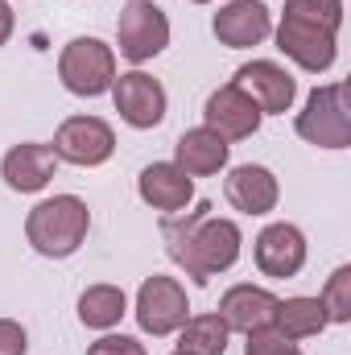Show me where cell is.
<instances>
[{
	"mask_svg": "<svg viewBox=\"0 0 351 355\" xmlns=\"http://www.w3.org/2000/svg\"><path fill=\"white\" fill-rule=\"evenodd\" d=\"M170 46V17L153 0H128L116 17V50L132 67L153 62Z\"/></svg>",
	"mask_w": 351,
	"mask_h": 355,
	"instance_id": "5",
	"label": "cell"
},
{
	"mask_svg": "<svg viewBox=\"0 0 351 355\" xmlns=\"http://www.w3.org/2000/svg\"><path fill=\"white\" fill-rule=\"evenodd\" d=\"M170 355H186V352H170Z\"/></svg>",
	"mask_w": 351,
	"mask_h": 355,
	"instance_id": "29",
	"label": "cell"
},
{
	"mask_svg": "<svg viewBox=\"0 0 351 355\" xmlns=\"http://www.w3.org/2000/svg\"><path fill=\"white\" fill-rule=\"evenodd\" d=\"M228 339L232 331L219 314H190L178 327V352L186 355H228Z\"/></svg>",
	"mask_w": 351,
	"mask_h": 355,
	"instance_id": "21",
	"label": "cell"
},
{
	"mask_svg": "<svg viewBox=\"0 0 351 355\" xmlns=\"http://www.w3.org/2000/svg\"><path fill=\"white\" fill-rule=\"evenodd\" d=\"M331 322H327V310L318 297H277V314H273V331L289 343H302V339H314L323 335Z\"/></svg>",
	"mask_w": 351,
	"mask_h": 355,
	"instance_id": "19",
	"label": "cell"
},
{
	"mask_svg": "<svg viewBox=\"0 0 351 355\" xmlns=\"http://www.w3.org/2000/svg\"><path fill=\"white\" fill-rule=\"evenodd\" d=\"M228 162H232V145L219 132H211L207 124L186 128L174 145V166L186 178H211L219 170H228Z\"/></svg>",
	"mask_w": 351,
	"mask_h": 355,
	"instance_id": "18",
	"label": "cell"
},
{
	"mask_svg": "<svg viewBox=\"0 0 351 355\" xmlns=\"http://www.w3.org/2000/svg\"><path fill=\"white\" fill-rule=\"evenodd\" d=\"M132 314H137V327H141L145 335H153V339H170V335H178V327L190 318L186 285H182L178 277H162V272L145 277L141 289H137V306H132Z\"/></svg>",
	"mask_w": 351,
	"mask_h": 355,
	"instance_id": "6",
	"label": "cell"
},
{
	"mask_svg": "<svg viewBox=\"0 0 351 355\" xmlns=\"http://www.w3.org/2000/svg\"><path fill=\"white\" fill-rule=\"evenodd\" d=\"M252 257H257V268L273 281H285V277H298L306 268V257H310V244L302 236L298 223H268L261 227V236L252 240Z\"/></svg>",
	"mask_w": 351,
	"mask_h": 355,
	"instance_id": "11",
	"label": "cell"
},
{
	"mask_svg": "<svg viewBox=\"0 0 351 355\" xmlns=\"http://www.w3.org/2000/svg\"><path fill=\"white\" fill-rule=\"evenodd\" d=\"M228 331H240V335H252V331H264L273 327V314H277V293H268L264 285H252V281H240L232 285L223 297H219V310Z\"/></svg>",
	"mask_w": 351,
	"mask_h": 355,
	"instance_id": "15",
	"label": "cell"
},
{
	"mask_svg": "<svg viewBox=\"0 0 351 355\" xmlns=\"http://www.w3.org/2000/svg\"><path fill=\"white\" fill-rule=\"evenodd\" d=\"M162 236H166V252L194 285H207L211 277L228 272L244 252V232L236 219H219L211 215V202H203L198 211H182V215H162Z\"/></svg>",
	"mask_w": 351,
	"mask_h": 355,
	"instance_id": "1",
	"label": "cell"
},
{
	"mask_svg": "<svg viewBox=\"0 0 351 355\" xmlns=\"http://www.w3.org/2000/svg\"><path fill=\"white\" fill-rule=\"evenodd\" d=\"M281 17H293V21H306L314 29H327L339 37V25H343V0H285V12Z\"/></svg>",
	"mask_w": 351,
	"mask_h": 355,
	"instance_id": "22",
	"label": "cell"
},
{
	"mask_svg": "<svg viewBox=\"0 0 351 355\" xmlns=\"http://www.w3.org/2000/svg\"><path fill=\"white\" fill-rule=\"evenodd\" d=\"M318 302H323V310H327V322L348 327L351 322V265H339L331 277H327Z\"/></svg>",
	"mask_w": 351,
	"mask_h": 355,
	"instance_id": "23",
	"label": "cell"
},
{
	"mask_svg": "<svg viewBox=\"0 0 351 355\" xmlns=\"http://www.w3.org/2000/svg\"><path fill=\"white\" fill-rule=\"evenodd\" d=\"M54 174H58V157H54V149L42 145V141H21V145H12V149L0 157V178H4V186L17 190V194H37V190H46Z\"/></svg>",
	"mask_w": 351,
	"mask_h": 355,
	"instance_id": "14",
	"label": "cell"
},
{
	"mask_svg": "<svg viewBox=\"0 0 351 355\" xmlns=\"http://www.w3.org/2000/svg\"><path fill=\"white\" fill-rule=\"evenodd\" d=\"M137 194L145 207H153L162 215H182L194 202V178H186L174 162H153L137 178Z\"/></svg>",
	"mask_w": 351,
	"mask_h": 355,
	"instance_id": "16",
	"label": "cell"
},
{
	"mask_svg": "<svg viewBox=\"0 0 351 355\" xmlns=\"http://www.w3.org/2000/svg\"><path fill=\"white\" fill-rule=\"evenodd\" d=\"M248 343H244V355H306L298 343H289V339H281L273 327H264V331H252V335H244Z\"/></svg>",
	"mask_w": 351,
	"mask_h": 355,
	"instance_id": "24",
	"label": "cell"
},
{
	"mask_svg": "<svg viewBox=\"0 0 351 355\" xmlns=\"http://www.w3.org/2000/svg\"><path fill=\"white\" fill-rule=\"evenodd\" d=\"M261 120H264V112L257 107V99H252L244 87H236V83L215 87L211 95H207V103H203V124H207L211 132H219L228 145H232V141L257 137Z\"/></svg>",
	"mask_w": 351,
	"mask_h": 355,
	"instance_id": "10",
	"label": "cell"
},
{
	"mask_svg": "<svg viewBox=\"0 0 351 355\" xmlns=\"http://www.w3.org/2000/svg\"><path fill=\"white\" fill-rule=\"evenodd\" d=\"M128 314V293L120 285H87L79 293V322L87 331H112L120 327V318Z\"/></svg>",
	"mask_w": 351,
	"mask_h": 355,
	"instance_id": "20",
	"label": "cell"
},
{
	"mask_svg": "<svg viewBox=\"0 0 351 355\" xmlns=\"http://www.w3.org/2000/svg\"><path fill=\"white\" fill-rule=\"evenodd\" d=\"M29 352V335L17 318H0V355H25Z\"/></svg>",
	"mask_w": 351,
	"mask_h": 355,
	"instance_id": "26",
	"label": "cell"
},
{
	"mask_svg": "<svg viewBox=\"0 0 351 355\" xmlns=\"http://www.w3.org/2000/svg\"><path fill=\"white\" fill-rule=\"evenodd\" d=\"M87 355H149V352H145V343L132 339V335H112V331H103V339H95L87 347Z\"/></svg>",
	"mask_w": 351,
	"mask_h": 355,
	"instance_id": "25",
	"label": "cell"
},
{
	"mask_svg": "<svg viewBox=\"0 0 351 355\" xmlns=\"http://www.w3.org/2000/svg\"><path fill=\"white\" fill-rule=\"evenodd\" d=\"M293 132L314 149L351 145V91L348 83H323L306 95V107L293 120Z\"/></svg>",
	"mask_w": 351,
	"mask_h": 355,
	"instance_id": "3",
	"label": "cell"
},
{
	"mask_svg": "<svg viewBox=\"0 0 351 355\" xmlns=\"http://www.w3.org/2000/svg\"><path fill=\"white\" fill-rule=\"evenodd\" d=\"M12 29H17V17H12V4H8V0H0V46H8V37H12Z\"/></svg>",
	"mask_w": 351,
	"mask_h": 355,
	"instance_id": "27",
	"label": "cell"
},
{
	"mask_svg": "<svg viewBox=\"0 0 351 355\" xmlns=\"http://www.w3.org/2000/svg\"><path fill=\"white\" fill-rule=\"evenodd\" d=\"M112 103H116L120 120H124L128 128H137V132L157 128V124L166 120V112H170V95L162 87V79L145 75L141 67L116 75V83H112Z\"/></svg>",
	"mask_w": 351,
	"mask_h": 355,
	"instance_id": "8",
	"label": "cell"
},
{
	"mask_svg": "<svg viewBox=\"0 0 351 355\" xmlns=\"http://www.w3.org/2000/svg\"><path fill=\"white\" fill-rule=\"evenodd\" d=\"M190 4H211V0H190Z\"/></svg>",
	"mask_w": 351,
	"mask_h": 355,
	"instance_id": "28",
	"label": "cell"
},
{
	"mask_svg": "<svg viewBox=\"0 0 351 355\" xmlns=\"http://www.w3.org/2000/svg\"><path fill=\"white\" fill-rule=\"evenodd\" d=\"M58 79L79 99H95L116 83V50L99 37H71L58 54Z\"/></svg>",
	"mask_w": 351,
	"mask_h": 355,
	"instance_id": "4",
	"label": "cell"
},
{
	"mask_svg": "<svg viewBox=\"0 0 351 355\" xmlns=\"http://www.w3.org/2000/svg\"><path fill=\"white\" fill-rule=\"evenodd\" d=\"M232 83L248 91L264 116H285V112L293 107V99H298V79H293L281 62H273V58H252V62H244Z\"/></svg>",
	"mask_w": 351,
	"mask_h": 355,
	"instance_id": "13",
	"label": "cell"
},
{
	"mask_svg": "<svg viewBox=\"0 0 351 355\" xmlns=\"http://www.w3.org/2000/svg\"><path fill=\"white\" fill-rule=\"evenodd\" d=\"M50 149H54V157L67 162V166L95 170V166L112 162V153H116V132H112V124L99 120V116H67V120L54 128Z\"/></svg>",
	"mask_w": 351,
	"mask_h": 355,
	"instance_id": "7",
	"label": "cell"
},
{
	"mask_svg": "<svg viewBox=\"0 0 351 355\" xmlns=\"http://www.w3.org/2000/svg\"><path fill=\"white\" fill-rule=\"evenodd\" d=\"M273 37H277V50H281L293 67H302V71H310V75H327V71L335 67V58H339V37H335V33L314 29V25H306V21H293V17H281V21L273 25Z\"/></svg>",
	"mask_w": 351,
	"mask_h": 355,
	"instance_id": "9",
	"label": "cell"
},
{
	"mask_svg": "<svg viewBox=\"0 0 351 355\" xmlns=\"http://www.w3.org/2000/svg\"><path fill=\"white\" fill-rule=\"evenodd\" d=\"M91 232V211L79 194H54L42 198L29 215H25V240L37 257L46 261H67L83 248Z\"/></svg>",
	"mask_w": 351,
	"mask_h": 355,
	"instance_id": "2",
	"label": "cell"
},
{
	"mask_svg": "<svg viewBox=\"0 0 351 355\" xmlns=\"http://www.w3.org/2000/svg\"><path fill=\"white\" fill-rule=\"evenodd\" d=\"M211 33L228 50H252L273 37V12L264 0H228L211 17Z\"/></svg>",
	"mask_w": 351,
	"mask_h": 355,
	"instance_id": "12",
	"label": "cell"
},
{
	"mask_svg": "<svg viewBox=\"0 0 351 355\" xmlns=\"http://www.w3.org/2000/svg\"><path fill=\"white\" fill-rule=\"evenodd\" d=\"M223 198L240 211V215H268L277 211V198H281V186L277 174L268 166H236L223 178Z\"/></svg>",
	"mask_w": 351,
	"mask_h": 355,
	"instance_id": "17",
	"label": "cell"
}]
</instances>
